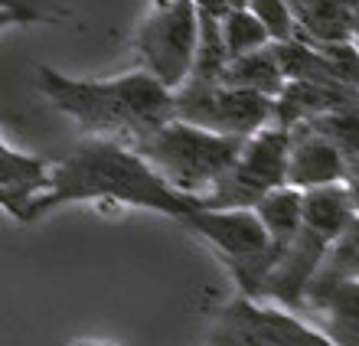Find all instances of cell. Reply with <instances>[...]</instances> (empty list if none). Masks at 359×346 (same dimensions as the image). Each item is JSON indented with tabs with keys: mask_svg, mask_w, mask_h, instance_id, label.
Returning <instances> with one entry per match:
<instances>
[{
	"mask_svg": "<svg viewBox=\"0 0 359 346\" xmlns=\"http://www.w3.org/2000/svg\"><path fill=\"white\" fill-rule=\"evenodd\" d=\"M219 82L232 85V88H248V92H258V95L274 98L284 85V75H281V66H278V56H274V46L268 43V46H262V49L232 56L226 66H222Z\"/></svg>",
	"mask_w": 359,
	"mask_h": 346,
	"instance_id": "2e32d148",
	"label": "cell"
},
{
	"mask_svg": "<svg viewBox=\"0 0 359 346\" xmlns=\"http://www.w3.org/2000/svg\"><path fill=\"white\" fill-rule=\"evenodd\" d=\"M353 215H356V209H353L343 183L304 189L301 225L287 242V248L278 255V262L268 268L258 298L281 304L287 310H301L304 294H307L313 274L320 268V258L327 255L330 242L343 232V225L350 222Z\"/></svg>",
	"mask_w": 359,
	"mask_h": 346,
	"instance_id": "3957f363",
	"label": "cell"
},
{
	"mask_svg": "<svg viewBox=\"0 0 359 346\" xmlns=\"http://www.w3.org/2000/svg\"><path fill=\"white\" fill-rule=\"evenodd\" d=\"M189 4H193L199 13H209V17H222L229 10L245 7V0H189Z\"/></svg>",
	"mask_w": 359,
	"mask_h": 346,
	"instance_id": "44dd1931",
	"label": "cell"
},
{
	"mask_svg": "<svg viewBox=\"0 0 359 346\" xmlns=\"http://www.w3.org/2000/svg\"><path fill=\"white\" fill-rule=\"evenodd\" d=\"M219 20V36H222V46H226V56H242V53H252V49H262L271 43L268 29L258 23V17L248 7H236L222 13Z\"/></svg>",
	"mask_w": 359,
	"mask_h": 346,
	"instance_id": "ac0fdd59",
	"label": "cell"
},
{
	"mask_svg": "<svg viewBox=\"0 0 359 346\" xmlns=\"http://www.w3.org/2000/svg\"><path fill=\"white\" fill-rule=\"evenodd\" d=\"M287 144L291 128L281 124H265L248 134L232 167L212 183L206 197H199V209H252L268 189L284 187Z\"/></svg>",
	"mask_w": 359,
	"mask_h": 346,
	"instance_id": "8992f818",
	"label": "cell"
},
{
	"mask_svg": "<svg viewBox=\"0 0 359 346\" xmlns=\"http://www.w3.org/2000/svg\"><path fill=\"white\" fill-rule=\"evenodd\" d=\"M242 140L245 138H229V134H216L199 124L170 118L154 134H147L134 150L151 164L154 173L167 187L196 199L199 206V197H206L212 183L232 167Z\"/></svg>",
	"mask_w": 359,
	"mask_h": 346,
	"instance_id": "277c9868",
	"label": "cell"
},
{
	"mask_svg": "<svg viewBox=\"0 0 359 346\" xmlns=\"http://www.w3.org/2000/svg\"><path fill=\"white\" fill-rule=\"evenodd\" d=\"M350 278H359V213L343 225V232L330 242V248L320 258V268L313 274L304 300L317 298L327 288H333L337 281H350Z\"/></svg>",
	"mask_w": 359,
	"mask_h": 346,
	"instance_id": "e0dca14e",
	"label": "cell"
},
{
	"mask_svg": "<svg viewBox=\"0 0 359 346\" xmlns=\"http://www.w3.org/2000/svg\"><path fill=\"white\" fill-rule=\"evenodd\" d=\"M180 225H187L216 252V258L236 281L238 294L258 298L274 258L265 229L252 209H193L180 219Z\"/></svg>",
	"mask_w": 359,
	"mask_h": 346,
	"instance_id": "5b68a950",
	"label": "cell"
},
{
	"mask_svg": "<svg viewBox=\"0 0 359 346\" xmlns=\"http://www.w3.org/2000/svg\"><path fill=\"white\" fill-rule=\"evenodd\" d=\"M7 27H29V23L23 20V13H17V10L0 7V29H7Z\"/></svg>",
	"mask_w": 359,
	"mask_h": 346,
	"instance_id": "7402d4cb",
	"label": "cell"
},
{
	"mask_svg": "<svg viewBox=\"0 0 359 346\" xmlns=\"http://www.w3.org/2000/svg\"><path fill=\"white\" fill-rule=\"evenodd\" d=\"M301 199H304L301 189L274 187L252 206V213L258 215V222H262V229H265V235H268L274 262H278V255L287 248V242L294 239L297 225H301Z\"/></svg>",
	"mask_w": 359,
	"mask_h": 346,
	"instance_id": "9a60e30c",
	"label": "cell"
},
{
	"mask_svg": "<svg viewBox=\"0 0 359 346\" xmlns=\"http://www.w3.org/2000/svg\"><path fill=\"white\" fill-rule=\"evenodd\" d=\"M0 7L23 13L27 23H59L62 17H69V10L59 7L56 0H0Z\"/></svg>",
	"mask_w": 359,
	"mask_h": 346,
	"instance_id": "ffe728a7",
	"label": "cell"
},
{
	"mask_svg": "<svg viewBox=\"0 0 359 346\" xmlns=\"http://www.w3.org/2000/svg\"><path fill=\"white\" fill-rule=\"evenodd\" d=\"M173 118L229 138H248L271 124V98L248 88H232L219 79H187L173 92Z\"/></svg>",
	"mask_w": 359,
	"mask_h": 346,
	"instance_id": "9c48e42d",
	"label": "cell"
},
{
	"mask_svg": "<svg viewBox=\"0 0 359 346\" xmlns=\"http://www.w3.org/2000/svg\"><path fill=\"white\" fill-rule=\"evenodd\" d=\"M49 170L53 160L23 154L0 138V209L27 225V209L46 189Z\"/></svg>",
	"mask_w": 359,
	"mask_h": 346,
	"instance_id": "8fae6325",
	"label": "cell"
},
{
	"mask_svg": "<svg viewBox=\"0 0 359 346\" xmlns=\"http://www.w3.org/2000/svg\"><path fill=\"white\" fill-rule=\"evenodd\" d=\"M36 85L86 138H108L137 147L173 118V92L144 69L114 79H72L39 66Z\"/></svg>",
	"mask_w": 359,
	"mask_h": 346,
	"instance_id": "7a4b0ae2",
	"label": "cell"
},
{
	"mask_svg": "<svg viewBox=\"0 0 359 346\" xmlns=\"http://www.w3.org/2000/svg\"><path fill=\"white\" fill-rule=\"evenodd\" d=\"M343 177H346V167H343L337 144L330 138H323L320 131H313L311 124H294L291 144H287L284 187H294L304 193V189L343 183Z\"/></svg>",
	"mask_w": 359,
	"mask_h": 346,
	"instance_id": "30bf717a",
	"label": "cell"
},
{
	"mask_svg": "<svg viewBox=\"0 0 359 346\" xmlns=\"http://www.w3.org/2000/svg\"><path fill=\"white\" fill-rule=\"evenodd\" d=\"M69 203H98V206H128L183 219L196 206V199L167 187L154 167L134 147L108 138H86L53 164L49 183L27 209V225Z\"/></svg>",
	"mask_w": 359,
	"mask_h": 346,
	"instance_id": "6da1fadb",
	"label": "cell"
},
{
	"mask_svg": "<svg viewBox=\"0 0 359 346\" xmlns=\"http://www.w3.org/2000/svg\"><path fill=\"white\" fill-rule=\"evenodd\" d=\"M297 314L311 320L333 346H359V278L337 281L323 294L307 298Z\"/></svg>",
	"mask_w": 359,
	"mask_h": 346,
	"instance_id": "7c38bea8",
	"label": "cell"
},
{
	"mask_svg": "<svg viewBox=\"0 0 359 346\" xmlns=\"http://www.w3.org/2000/svg\"><path fill=\"white\" fill-rule=\"evenodd\" d=\"M199 43V10L189 0H154L151 13L134 33V53L141 69L163 88L177 92L187 82Z\"/></svg>",
	"mask_w": 359,
	"mask_h": 346,
	"instance_id": "52a82bcc",
	"label": "cell"
},
{
	"mask_svg": "<svg viewBox=\"0 0 359 346\" xmlns=\"http://www.w3.org/2000/svg\"><path fill=\"white\" fill-rule=\"evenodd\" d=\"M209 346H333L311 320L281 304L236 294L216 314Z\"/></svg>",
	"mask_w": 359,
	"mask_h": 346,
	"instance_id": "ba28073f",
	"label": "cell"
},
{
	"mask_svg": "<svg viewBox=\"0 0 359 346\" xmlns=\"http://www.w3.org/2000/svg\"><path fill=\"white\" fill-rule=\"evenodd\" d=\"M245 7L258 17V23L268 29L271 43H284V39H294V20L284 7V0H245Z\"/></svg>",
	"mask_w": 359,
	"mask_h": 346,
	"instance_id": "d6986e66",
	"label": "cell"
},
{
	"mask_svg": "<svg viewBox=\"0 0 359 346\" xmlns=\"http://www.w3.org/2000/svg\"><path fill=\"white\" fill-rule=\"evenodd\" d=\"M294 20L297 39L307 43H340L353 39L350 4L346 0H284Z\"/></svg>",
	"mask_w": 359,
	"mask_h": 346,
	"instance_id": "5bb4252c",
	"label": "cell"
},
{
	"mask_svg": "<svg viewBox=\"0 0 359 346\" xmlns=\"http://www.w3.org/2000/svg\"><path fill=\"white\" fill-rule=\"evenodd\" d=\"M359 102V92L343 88V85L307 82V79H284L281 92L271 98V124L294 128V124L317 118L323 112L343 108V105Z\"/></svg>",
	"mask_w": 359,
	"mask_h": 346,
	"instance_id": "4fadbf2b",
	"label": "cell"
},
{
	"mask_svg": "<svg viewBox=\"0 0 359 346\" xmlns=\"http://www.w3.org/2000/svg\"><path fill=\"white\" fill-rule=\"evenodd\" d=\"M76 346H118V343H76Z\"/></svg>",
	"mask_w": 359,
	"mask_h": 346,
	"instance_id": "603a6c76",
	"label": "cell"
}]
</instances>
